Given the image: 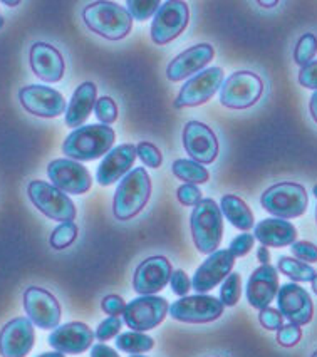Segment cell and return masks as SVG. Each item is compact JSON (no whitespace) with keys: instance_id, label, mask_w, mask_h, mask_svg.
Masks as SVG:
<instances>
[{"instance_id":"obj_1","label":"cell","mask_w":317,"mask_h":357,"mask_svg":"<svg viewBox=\"0 0 317 357\" xmlns=\"http://www.w3.org/2000/svg\"><path fill=\"white\" fill-rule=\"evenodd\" d=\"M82 20L91 32L108 40L124 39L133 29V17L128 9L108 0L86 6L82 10Z\"/></svg>"},{"instance_id":"obj_2","label":"cell","mask_w":317,"mask_h":357,"mask_svg":"<svg viewBox=\"0 0 317 357\" xmlns=\"http://www.w3.org/2000/svg\"><path fill=\"white\" fill-rule=\"evenodd\" d=\"M115 130L106 124H87L76 128L62 143V153L74 161H93L111 151Z\"/></svg>"},{"instance_id":"obj_3","label":"cell","mask_w":317,"mask_h":357,"mask_svg":"<svg viewBox=\"0 0 317 357\" xmlns=\"http://www.w3.org/2000/svg\"><path fill=\"white\" fill-rule=\"evenodd\" d=\"M152 197V178L145 168L131 169L116 188L112 213L119 222H128L145 208Z\"/></svg>"},{"instance_id":"obj_4","label":"cell","mask_w":317,"mask_h":357,"mask_svg":"<svg viewBox=\"0 0 317 357\" xmlns=\"http://www.w3.org/2000/svg\"><path fill=\"white\" fill-rule=\"evenodd\" d=\"M190 230L198 252H216L223 236V215L220 206L212 198H203L190 215Z\"/></svg>"},{"instance_id":"obj_5","label":"cell","mask_w":317,"mask_h":357,"mask_svg":"<svg viewBox=\"0 0 317 357\" xmlns=\"http://www.w3.org/2000/svg\"><path fill=\"white\" fill-rule=\"evenodd\" d=\"M260 205L275 218L290 220L306 213L309 197L302 185L282 181V183L270 186L262 193Z\"/></svg>"},{"instance_id":"obj_6","label":"cell","mask_w":317,"mask_h":357,"mask_svg":"<svg viewBox=\"0 0 317 357\" xmlns=\"http://www.w3.org/2000/svg\"><path fill=\"white\" fill-rule=\"evenodd\" d=\"M27 195L40 213L56 222H74L78 211L76 205L64 192L56 188L52 183L43 180L31 181L27 186Z\"/></svg>"},{"instance_id":"obj_7","label":"cell","mask_w":317,"mask_h":357,"mask_svg":"<svg viewBox=\"0 0 317 357\" xmlns=\"http://www.w3.org/2000/svg\"><path fill=\"white\" fill-rule=\"evenodd\" d=\"M262 93L264 82L256 73L237 70L220 87V102L228 109H247L262 98Z\"/></svg>"},{"instance_id":"obj_8","label":"cell","mask_w":317,"mask_h":357,"mask_svg":"<svg viewBox=\"0 0 317 357\" xmlns=\"http://www.w3.org/2000/svg\"><path fill=\"white\" fill-rule=\"evenodd\" d=\"M189 20V3L180 2V0H168V2L161 3L152 24V40L158 45L172 43L185 31Z\"/></svg>"},{"instance_id":"obj_9","label":"cell","mask_w":317,"mask_h":357,"mask_svg":"<svg viewBox=\"0 0 317 357\" xmlns=\"http://www.w3.org/2000/svg\"><path fill=\"white\" fill-rule=\"evenodd\" d=\"M170 310L168 301L158 296H141L126 304L123 321L131 331H152L165 321Z\"/></svg>"},{"instance_id":"obj_10","label":"cell","mask_w":317,"mask_h":357,"mask_svg":"<svg viewBox=\"0 0 317 357\" xmlns=\"http://www.w3.org/2000/svg\"><path fill=\"white\" fill-rule=\"evenodd\" d=\"M223 304L220 298L207 294L182 297L170 305V315L178 322L185 324H207L214 322L223 314Z\"/></svg>"},{"instance_id":"obj_11","label":"cell","mask_w":317,"mask_h":357,"mask_svg":"<svg viewBox=\"0 0 317 357\" xmlns=\"http://www.w3.org/2000/svg\"><path fill=\"white\" fill-rule=\"evenodd\" d=\"M223 84V69L222 68H208L197 76H193L185 82L175 99V107H195L202 106L215 96L216 91Z\"/></svg>"},{"instance_id":"obj_12","label":"cell","mask_w":317,"mask_h":357,"mask_svg":"<svg viewBox=\"0 0 317 357\" xmlns=\"http://www.w3.org/2000/svg\"><path fill=\"white\" fill-rule=\"evenodd\" d=\"M47 176L56 188L71 195L87 193L93 185V178L86 166L69 158L51 161L47 166Z\"/></svg>"},{"instance_id":"obj_13","label":"cell","mask_w":317,"mask_h":357,"mask_svg":"<svg viewBox=\"0 0 317 357\" xmlns=\"http://www.w3.org/2000/svg\"><path fill=\"white\" fill-rule=\"evenodd\" d=\"M24 309L34 326L40 329H57L61 322V305L49 290L40 287H29L24 292Z\"/></svg>"},{"instance_id":"obj_14","label":"cell","mask_w":317,"mask_h":357,"mask_svg":"<svg viewBox=\"0 0 317 357\" xmlns=\"http://www.w3.org/2000/svg\"><path fill=\"white\" fill-rule=\"evenodd\" d=\"M19 101L27 113L39 118H57L68 109L64 96L47 86L32 84L22 87L19 91Z\"/></svg>"},{"instance_id":"obj_15","label":"cell","mask_w":317,"mask_h":357,"mask_svg":"<svg viewBox=\"0 0 317 357\" xmlns=\"http://www.w3.org/2000/svg\"><path fill=\"white\" fill-rule=\"evenodd\" d=\"M172 264L163 255H153L141 261L133 275V289L141 296H153L172 279Z\"/></svg>"},{"instance_id":"obj_16","label":"cell","mask_w":317,"mask_h":357,"mask_svg":"<svg viewBox=\"0 0 317 357\" xmlns=\"http://www.w3.org/2000/svg\"><path fill=\"white\" fill-rule=\"evenodd\" d=\"M183 146L191 160L200 165H212L219 156V139L207 124L189 121L183 130Z\"/></svg>"},{"instance_id":"obj_17","label":"cell","mask_w":317,"mask_h":357,"mask_svg":"<svg viewBox=\"0 0 317 357\" xmlns=\"http://www.w3.org/2000/svg\"><path fill=\"white\" fill-rule=\"evenodd\" d=\"M277 304L283 319H289V322L295 326H307L314 317V304L311 296L306 289L294 282L279 289Z\"/></svg>"},{"instance_id":"obj_18","label":"cell","mask_w":317,"mask_h":357,"mask_svg":"<svg viewBox=\"0 0 317 357\" xmlns=\"http://www.w3.org/2000/svg\"><path fill=\"white\" fill-rule=\"evenodd\" d=\"M36 342L32 322L26 317H17L7 322L0 331V356L26 357Z\"/></svg>"},{"instance_id":"obj_19","label":"cell","mask_w":317,"mask_h":357,"mask_svg":"<svg viewBox=\"0 0 317 357\" xmlns=\"http://www.w3.org/2000/svg\"><path fill=\"white\" fill-rule=\"evenodd\" d=\"M235 257L230 250H216L195 272L191 287L198 294H205L230 275Z\"/></svg>"},{"instance_id":"obj_20","label":"cell","mask_w":317,"mask_h":357,"mask_svg":"<svg viewBox=\"0 0 317 357\" xmlns=\"http://www.w3.org/2000/svg\"><path fill=\"white\" fill-rule=\"evenodd\" d=\"M94 332L84 322H69L49 335V344L62 354H82L93 346Z\"/></svg>"},{"instance_id":"obj_21","label":"cell","mask_w":317,"mask_h":357,"mask_svg":"<svg viewBox=\"0 0 317 357\" xmlns=\"http://www.w3.org/2000/svg\"><path fill=\"white\" fill-rule=\"evenodd\" d=\"M215 49L210 44H197L193 47L186 49L185 52L178 54L166 68V77L172 82H178L193 76L195 73H202L208 62L214 61Z\"/></svg>"},{"instance_id":"obj_22","label":"cell","mask_w":317,"mask_h":357,"mask_svg":"<svg viewBox=\"0 0 317 357\" xmlns=\"http://www.w3.org/2000/svg\"><path fill=\"white\" fill-rule=\"evenodd\" d=\"M279 294V273L272 265H260L247 282V301L253 309H267Z\"/></svg>"},{"instance_id":"obj_23","label":"cell","mask_w":317,"mask_h":357,"mask_svg":"<svg viewBox=\"0 0 317 357\" xmlns=\"http://www.w3.org/2000/svg\"><path fill=\"white\" fill-rule=\"evenodd\" d=\"M136 146L135 144H121L118 148H112L99 165L96 180L99 185L110 186L124 178L131 172L133 165L136 161Z\"/></svg>"},{"instance_id":"obj_24","label":"cell","mask_w":317,"mask_h":357,"mask_svg":"<svg viewBox=\"0 0 317 357\" xmlns=\"http://www.w3.org/2000/svg\"><path fill=\"white\" fill-rule=\"evenodd\" d=\"M29 62L36 76L45 82H59L64 76L66 64L61 52L47 43H36L32 45Z\"/></svg>"},{"instance_id":"obj_25","label":"cell","mask_w":317,"mask_h":357,"mask_svg":"<svg viewBox=\"0 0 317 357\" xmlns=\"http://www.w3.org/2000/svg\"><path fill=\"white\" fill-rule=\"evenodd\" d=\"M256 240L264 247H287L295 243L297 230L290 222L282 218H265L256 225Z\"/></svg>"},{"instance_id":"obj_26","label":"cell","mask_w":317,"mask_h":357,"mask_svg":"<svg viewBox=\"0 0 317 357\" xmlns=\"http://www.w3.org/2000/svg\"><path fill=\"white\" fill-rule=\"evenodd\" d=\"M96 96H98V87L94 82L86 81L78 86L71 98L68 109H66V124L69 128H81V124L89 118L91 111L96 106Z\"/></svg>"},{"instance_id":"obj_27","label":"cell","mask_w":317,"mask_h":357,"mask_svg":"<svg viewBox=\"0 0 317 357\" xmlns=\"http://www.w3.org/2000/svg\"><path fill=\"white\" fill-rule=\"evenodd\" d=\"M220 210H222V215H225V218H227L233 227L239 228V230L247 231L256 225L252 210L249 208L247 203L242 200V198L235 197V195H225V197H222Z\"/></svg>"},{"instance_id":"obj_28","label":"cell","mask_w":317,"mask_h":357,"mask_svg":"<svg viewBox=\"0 0 317 357\" xmlns=\"http://www.w3.org/2000/svg\"><path fill=\"white\" fill-rule=\"evenodd\" d=\"M172 172L178 180L185 181V183L191 185H203L210 180V173L207 168H203V165L197 163L193 160H177L173 163Z\"/></svg>"},{"instance_id":"obj_29","label":"cell","mask_w":317,"mask_h":357,"mask_svg":"<svg viewBox=\"0 0 317 357\" xmlns=\"http://www.w3.org/2000/svg\"><path fill=\"white\" fill-rule=\"evenodd\" d=\"M116 346H118L119 351L126 352V354L136 356V354H145V352L152 351L154 346L153 337H149L145 332H124V334L118 335V340H116Z\"/></svg>"},{"instance_id":"obj_30","label":"cell","mask_w":317,"mask_h":357,"mask_svg":"<svg viewBox=\"0 0 317 357\" xmlns=\"http://www.w3.org/2000/svg\"><path fill=\"white\" fill-rule=\"evenodd\" d=\"M279 271L294 282H312L316 277V268L292 257H281L279 259Z\"/></svg>"},{"instance_id":"obj_31","label":"cell","mask_w":317,"mask_h":357,"mask_svg":"<svg viewBox=\"0 0 317 357\" xmlns=\"http://www.w3.org/2000/svg\"><path fill=\"white\" fill-rule=\"evenodd\" d=\"M78 225L74 222H64L57 225L49 236V245L54 250H64L78 238Z\"/></svg>"},{"instance_id":"obj_32","label":"cell","mask_w":317,"mask_h":357,"mask_svg":"<svg viewBox=\"0 0 317 357\" xmlns=\"http://www.w3.org/2000/svg\"><path fill=\"white\" fill-rule=\"evenodd\" d=\"M317 54V37L311 32L307 34L300 36V39L297 40L294 49V61L295 64H299L300 68L307 66L309 62H312V59L316 57Z\"/></svg>"},{"instance_id":"obj_33","label":"cell","mask_w":317,"mask_h":357,"mask_svg":"<svg viewBox=\"0 0 317 357\" xmlns=\"http://www.w3.org/2000/svg\"><path fill=\"white\" fill-rule=\"evenodd\" d=\"M242 296V277L240 273H230L220 289V302L227 307L239 304Z\"/></svg>"},{"instance_id":"obj_34","label":"cell","mask_w":317,"mask_h":357,"mask_svg":"<svg viewBox=\"0 0 317 357\" xmlns=\"http://www.w3.org/2000/svg\"><path fill=\"white\" fill-rule=\"evenodd\" d=\"M128 12L136 20H146L158 12L161 3L158 0H129L126 3Z\"/></svg>"},{"instance_id":"obj_35","label":"cell","mask_w":317,"mask_h":357,"mask_svg":"<svg viewBox=\"0 0 317 357\" xmlns=\"http://www.w3.org/2000/svg\"><path fill=\"white\" fill-rule=\"evenodd\" d=\"M94 113L101 124L108 126V124H112L118 119V106H116V102L110 96H103L96 101Z\"/></svg>"},{"instance_id":"obj_36","label":"cell","mask_w":317,"mask_h":357,"mask_svg":"<svg viewBox=\"0 0 317 357\" xmlns=\"http://www.w3.org/2000/svg\"><path fill=\"white\" fill-rule=\"evenodd\" d=\"M136 155L149 168H160L161 163H163V156H161L160 149L154 146V144L148 143V141H141L138 144Z\"/></svg>"},{"instance_id":"obj_37","label":"cell","mask_w":317,"mask_h":357,"mask_svg":"<svg viewBox=\"0 0 317 357\" xmlns=\"http://www.w3.org/2000/svg\"><path fill=\"white\" fill-rule=\"evenodd\" d=\"M121 327H123V321L119 317H108L106 321L99 324L94 335L99 342H106V340L116 337L119 334Z\"/></svg>"},{"instance_id":"obj_38","label":"cell","mask_w":317,"mask_h":357,"mask_svg":"<svg viewBox=\"0 0 317 357\" xmlns=\"http://www.w3.org/2000/svg\"><path fill=\"white\" fill-rule=\"evenodd\" d=\"M302 339V329L295 324H287L277 331V342L282 347H294L297 346L299 340Z\"/></svg>"},{"instance_id":"obj_39","label":"cell","mask_w":317,"mask_h":357,"mask_svg":"<svg viewBox=\"0 0 317 357\" xmlns=\"http://www.w3.org/2000/svg\"><path fill=\"white\" fill-rule=\"evenodd\" d=\"M258 322L267 331H279L283 326V315L279 309L267 307L258 312Z\"/></svg>"},{"instance_id":"obj_40","label":"cell","mask_w":317,"mask_h":357,"mask_svg":"<svg viewBox=\"0 0 317 357\" xmlns=\"http://www.w3.org/2000/svg\"><path fill=\"white\" fill-rule=\"evenodd\" d=\"M202 197H203V195H202V192H200V188L197 185L185 183L177 190L178 202H180L182 205H185V206H197L198 203L203 200Z\"/></svg>"},{"instance_id":"obj_41","label":"cell","mask_w":317,"mask_h":357,"mask_svg":"<svg viewBox=\"0 0 317 357\" xmlns=\"http://www.w3.org/2000/svg\"><path fill=\"white\" fill-rule=\"evenodd\" d=\"M292 255L300 261H306V264H316L317 261V245L306 242H295L292 243Z\"/></svg>"},{"instance_id":"obj_42","label":"cell","mask_w":317,"mask_h":357,"mask_svg":"<svg viewBox=\"0 0 317 357\" xmlns=\"http://www.w3.org/2000/svg\"><path fill=\"white\" fill-rule=\"evenodd\" d=\"M253 243H256V236H252L250 234H242L232 240L228 250L233 253L235 259H239V257H245L252 250Z\"/></svg>"},{"instance_id":"obj_43","label":"cell","mask_w":317,"mask_h":357,"mask_svg":"<svg viewBox=\"0 0 317 357\" xmlns=\"http://www.w3.org/2000/svg\"><path fill=\"white\" fill-rule=\"evenodd\" d=\"M101 309L110 317H119V315H123L124 309H126V302L123 301V297L111 294V296H106L103 298Z\"/></svg>"},{"instance_id":"obj_44","label":"cell","mask_w":317,"mask_h":357,"mask_svg":"<svg viewBox=\"0 0 317 357\" xmlns=\"http://www.w3.org/2000/svg\"><path fill=\"white\" fill-rule=\"evenodd\" d=\"M299 84L307 87V89L317 91V61L309 62L307 66L299 70Z\"/></svg>"},{"instance_id":"obj_45","label":"cell","mask_w":317,"mask_h":357,"mask_svg":"<svg viewBox=\"0 0 317 357\" xmlns=\"http://www.w3.org/2000/svg\"><path fill=\"white\" fill-rule=\"evenodd\" d=\"M170 282H172V290L177 296L186 297V294H189V290L191 287V280L190 277L186 275L185 271H175L172 273Z\"/></svg>"},{"instance_id":"obj_46","label":"cell","mask_w":317,"mask_h":357,"mask_svg":"<svg viewBox=\"0 0 317 357\" xmlns=\"http://www.w3.org/2000/svg\"><path fill=\"white\" fill-rule=\"evenodd\" d=\"M91 357H119L115 349L106 346V344H94L91 347Z\"/></svg>"},{"instance_id":"obj_47","label":"cell","mask_w":317,"mask_h":357,"mask_svg":"<svg viewBox=\"0 0 317 357\" xmlns=\"http://www.w3.org/2000/svg\"><path fill=\"white\" fill-rule=\"evenodd\" d=\"M257 259L262 265H269L270 264V252L267 250V247H264V245H262V247L257 250Z\"/></svg>"},{"instance_id":"obj_48","label":"cell","mask_w":317,"mask_h":357,"mask_svg":"<svg viewBox=\"0 0 317 357\" xmlns=\"http://www.w3.org/2000/svg\"><path fill=\"white\" fill-rule=\"evenodd\" d=\"M309 111H311L312 119L317 123V91L312 94L311 99H309Z\"/></svg>"},{"instance_id":"obj_49","label":"cell","mask_w":317,"mask_h":357,"mask_svg":"<svg viewBox=\"0 0 317 357\" xmlns=\"http://www.w3.org/2000/svg\"><path fill=\"white\" fill-rule=\"evenodd\" d=\"M257 3H258V6H260V7H267V9H272V7L277 6L279 2H275V0H272V2H267V0L264 2V0H258Z\"/></svg>"},{"instance_id":"obj_50","label":"cell","mask_w":317,"mask_h":357,"mask_svg":"<svg viewBox=\"0 0 317 357\" xmlns=\"http://www.w3.org/2000/svg\"><path fill=\"white\" fill-rule=\"evenodd\" d=\"M37 357H64V354H62V352H44V354H40V356H37Z\"/></svg>"},{"instance_id":"obj_51","label":"cell","mask_w":317,"mask_h":357,"mask_svg":"<svg viewBox=\"0 0 317 357\" xmlns=\"http://www.w3.org/2000/svg\"><path fill=\"white\" fill-rule=\"evenodd\" d=\"M3 3H6L7 7H17L20 2H17V0H3Z\"/></svg>"},{"instance_id":"obj_52","label":"cell","mask_w":317,"mask_h":357,"mask_svg":"<svg viewBox=\"0 0 317 357\" xmlns=\"http://www.w3.org/2000/svg\"><path fill=\"white\" fill-rule=\"evenodd\" d=\"M311 285H312V290H314V292L317 294V273H316V277H314V279H312Z\"/></svg>"},{"instance_id":"obj_53","label":"cell","mask_w":317,"mask_h":357,"mask_svg":"<svg viewBox=\"0 0 317 357\" xmlns=\"http://www.w3.org/2000/svg\"><path fill=\"white\" fill-rule=\"evenodd\" d=\"M2 27H3V17L0 15V29H2Z\"/></svg>"},{"instance_id":"obj_54","label":"cell","mask_w":317,"mask_h":357,"mask_svg":"<svg viewBox=\"0 0 317 357\" xmlns=\"http://www.w3.org/2000/svg\"><path fill=\"white\" fill-rule=\"evenodd\" d=\"M311 357H317V349H316L314 352H312V356H311Z\"/></svg>"},{"instance_id":"obj_55","label":"cell","mask_w":317,"mask_h":357,"mask_svg":"<svg viewBox=\"0 0 317 357\" xmlns=\"http://www.w3.org/2000/svg\"><path fill=\"white\" fill-rule=\"evenodd\" d=\"M314 195H316V198H317V185L314 186Z\"/></svg>"},{"instance_id":"obj_56","label":"cell","mask_w":317,"mask_h":357,"mask_svg":"<svg viewBox=\"0 0 317 357\" xmlns=\"http://www.w3.org/2000/svg\"><path fill=\"white\" fill-rule=\"evenodd\" d=\"M129 357H145V356H141V354H136V356H129Z\"/></svg>"},{"instance_id":"obj_57","label":"cell","mask_w":317,"mask_h":357,"mask_svg":"<svg viewBox=\"0 0 317 357\" xmlns=\"http://www.w3.org/2000/svg\"><path fill=\"white\" fill-rule=\"evenodd\" d=\"M316 222H317V206H316Z\"/></svg>"}]
</instances>
